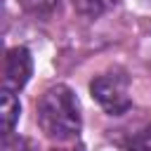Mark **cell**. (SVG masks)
Instances as JSON below:
<instances>
[{
  "label": "cell",
  "mask_w": 151,
  "mask_h": 151,
  "mask_svg": "<svg viewBox=\"0 0 151 151\" xmlns=\"http://www.w3.org/2000/svg\"><path fill=\"white\" fill-rule=\"evenodd\" d=\"M33 73V57L26 47H9L5 54V68H2V90L19 92L26 87Z\"/></svg>",
  "instance_id": "3957f363"
},
{
  "label": "cell",
  "mask_w": 151,
  "mask_h": 151,
  "mask_svg": "<svg viewBox=\"0 0 151 151\" xmlns=\"http://www.w3.org/2000/svg\"><path fill=\"white\" fill-rule=\"evenodd\" d=\"M71 2H73L76 12L87 19H97L104 12H109L113 5H118V0H71Z\"/></svg>",
  "instance_id": "8992f818"
},
{
  "label": "cell",
  "mask_w": 151,
  "mask_h": 151,
  "mask_svg": "<svg viewBox=\"0 0 151 151\" xmlns=\"http://www.w3.org/2000/svg\"><path fill=\"white\" fill-rule=\"evenodd\" d=\"M2 151H35V144L28 137L9 134V137H2Z\"/></svg>",
  "instance_id": "ba28073f"
},
{
  "label": "cell",
  "mask_w": 151,
  "mask_h": 151,
  "mask_svg": "<svg viewBox=\"0 0 151 151\" xmlns=\"http://www.w3.org/2000/svg\"><path fill=\"white\" fill-rule=\"evenodd\" d=\"M52 151H83V146H71V149H52Z\"/></svg>",
  "instance_id": "9c48e42d"
},
{
  "label": "cell",
  "mask_w": 151,
  "mask_h": 151,
  "mask_svg": "<svg viewBox=\"0 0 151 151\" xmlns=\"http://www.w3.org/2000/svg\"><path fill=\"white\" fill-rule=\"evenodd\" d=\"M90 94L109 116H123L132 106L130 80L120 71H109L97 76L90 83Z\"/></svg>",
  "instance_id": "7a4b0ae2"
},
{
  "label": "cell",
  "mask_w": 151,
  "mask_h": 151,
  "mask_svg": "<svg viewBox=\"0 0 151 151\" xmlns=\"http://www.w3.org/2000/svg\"><path fill=\"white\" fill-rule=\"evenodd\" d=\"M21 5V9L26 14H31L33 19H52L54 14H59L61 9V0H17Z\"/></svg>",
  "instance_id": "5b68a950"
},
{
  "label": "cell",
  "mask_w": 151,
  "mask_h": 151,
  "mask_svg": "<svg viewBox=\"0 0 151 151\" xmlns=\"http://www.w3.org/2000/svg\"><path fill=\"white\" fill-rule=\"evenodd\" d=\"M21 116V104L19 97L12 90H2V99H0V120H2V137L14 134V125L19 123Z\"/></svg>",
  "instance_id": "277c9868"
},
{
  "label": "cell",
  "mask_w": 151,
  "mask_h": 151,
  "mask_svg": "<svg viewBox=\"0 0 151 151\" xmlns=\"http://www.w3.org/2000/svg\"><path fill=\"white\" fill-rule=\"evenodd\" d=\"M35 120L40 130L54 142H71L83 127L80 101L68 85L47 87L35 106Z\"/></svg>",
  "instance_id": "6da1fadb"
},
{
  "label": "cell",
  "mask_w": 151,
  "mask_h": 151,
  "mask_svg": "<svg viewBox=\"0 0 151 151\" xmlns=\"http://www.w3.org/2000/svg\"><path fill=\"white\" fill-rule=\"evenodd\" d=\"M125 149L127 151H151V125H144V127L134 130L132 134H127Z\"/></svg>",
  "instance_id": "52a82bcc"
}]
</instances>
